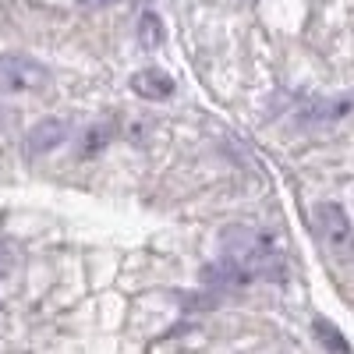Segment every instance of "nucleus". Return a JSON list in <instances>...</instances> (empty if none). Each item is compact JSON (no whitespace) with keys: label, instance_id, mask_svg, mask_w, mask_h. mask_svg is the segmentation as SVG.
I'll list each match as a JSON object with an SVG mask.
<instances>
[{"label":"nucleus","instance_id":"obj_1","mask_svg":"<svg viewBox=\"0 0 354 354\" xmlns=\"http://www.w3.org/2000/svg\"><path fill=\"white\" fill-rule=\"evenodd\" d=\"M277 273H280V252L266 234L252 227H230L223 234V255L209 270V277L234 287H245L255 277H277Z\"/></svg>","mask_w":354,"mask_h":354},{"label":"nucleus","instance_id":"obj_2","mask_svg":"<svg viewBox=\"0 0 354 354\" xmlns=\"http://www.w3.org/2000/svg\"><path fill=\"white\" fill-rule=\"evenodd\" d=\"M315 230H319L322 245H326L337 259H347L354 252V227H351V216L344 213V205L319 202L315 205Z\"/></svg>","mask_w":354,"mask_h":354},{"label":"nucleus","instance_id":"obj_3","mask_svg":"<svg viewBox=\"0 0 354 354\" xmlns=\"http://www.w3.org/2000/svg\"><path fill=\"white\" fill-rule=\"evenodd\" d=\"M39 85H46V68L39 61L21 53L0 57V88L4 93H32Z\"/></svg>","mask_w":354,"mask_h":354},{"label":"nucleus","instance_id":"obj_4","mask_svg":"<svg viewBox=\"0 0 354 354\" xmlns=\"http://www.w3.org/2000/svg\"><path fill=\"white\" fill-rule=\"evenodd\" d=\"M131 88L145 100H167L174 93V78L167 71H160V68H145V71H138L131 78Z\"/></svg>","mask_w":354,"mask_h":354},{"label":"nucleus","instance_id":"obj_5","mask_svg":"<svg viewBox=\"0 0 354 354\" xmlns=\"http://www.w3.org/2000/svg\"><path fill=\"white\" fill-rule=\"evenodd\" d=\"M68 138V124L57 121V117H50V121L36 124L32 131H28V149L32 153H50L53 145H61Z\"/></svg>","mask_w":354,"mask_h":354},{"label":"nucleus","instance_id":"obj_6","mask_svg":"<svg viewBox=\"0 0 354 354\" xmlns=\"http://www.w3.org/2000/svg\"><path fill=\"white\" fill-rule=\"evenodd\" d=\"M312 330H315V337L322 340V347H330L333 354H351V347H347L344 333L333 326V322H326V319H315V322H312Z\"/></svg>","mask_w":354,"mask_h":354},{"label":"nucleus","instance_id":"obj_7","mask_svg":"<svg viewBox=\"0 0 354 354\" xmlns=\"http://www.w3.org/2000/svg\"><path fill=\"white\" fill-rule=\"evenodd\" d=\"M138 39L149 46V50L160 46L163 32H160V18H156V15H142V21H138Z\"/></svg>","mask_w":354,"mask_h":354},{"label":"nucleus","instance_id":"obj_8","mask_svg":"<svg viewBox=\"0 0 354 354\" xmlns=\"http://www.w3.org/2000/svg\"><path fill=\"white\" fill-rule=\"evenodd\" d=\"M8 266H11V245H8V241H0V273H4Z\"/></svg>","mask_w":354,"mask_h":354},{"label":"nucleus","instance_id":"obj_9","mask_svg":"<svg viewBox=\"0 0 354 354\" xmlns=\"http://www.w3.org/2000/svg\"><path fill=\"white\" fill-rule=\"evenodd\" d=\"M85 4H106V0H85Z\"/></svg>","mask_w":354,"mask_h":354}]
</instances>
